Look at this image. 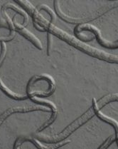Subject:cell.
<instances>
[{
	"label": "cell",
	"mask_w": 118,
	"mask_h": 149,
	"mask_svg": "<svg viewBox=\"0 0 118 149\" xmlns=\"http://www.w3.org/2000/svg\"><path fill=\"white\" fill-rule=\"evenodd\" d=\"M92 110H90V111L87 112V113L85 114V115L83 116V117H81V118H80V119H78V121H76L75 122H74V123H73V124L71 125V126H69V127L65 131H64V132H63L62 134H61V135L58 136L56 138V139H61V137H63V136H67L68 134H69V133L71 132V131H73V130L75 129V128H77V127H78V126H79L80 125H81V123H83V122H84L85 121H86V119H87L88 118V117L90 116L91 114H92Z\"/></svg>",
	"instance_id": "1"
}]
</instances>
